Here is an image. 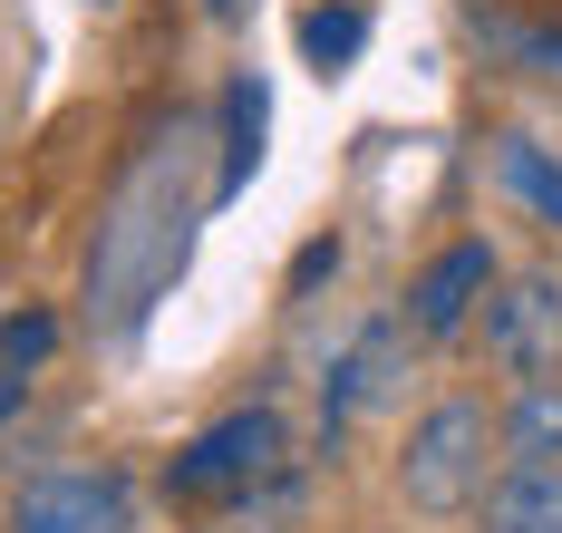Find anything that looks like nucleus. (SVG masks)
Here are the masks:
<instances>
[{
  "label": "nucleus",
  "mask_w": 562,
  "mask_h": 533,
  "mask_svg": "<svg viewBox=\"0 0 562 533\" xmlns=\"http://www.w3.org/2000/svg\"><path fill=\"white\" fill-rule=\"evenodd\" d=\"M262 126H272L262 78H233V98H224V175H214V204L252 184V166H262Z\"/></svg>",
  "instance_id": "9d476101"
},
{
  "label": "nucleus",
  "mask_w": 562,
  "mask_h": 533,
  "mask_svg": "<svg viewBox=\"0 0 562 533\" xmlns=\"http://www.w3.org/2000/svg\"><path fill=\"white\" fill-rule=\"evenodd\" d=\"M136 485L116 466H49L10 495V533H126Z\"/></svg>",
  "instance_id": "20e7f679"
},
{
  "label": "nucleus",
  "mask_w": 562,
  "mask_h": 533,
  "mask_svg": "<svg viewBox=\"0 0 562 533\" xmlns=\"http://www.w3.org/2000/svg\"><path fill=\"white\" fill-rule=\"evenodd\" d=\"M204 20H243V0H204Z\"/></svg>",
  "instance_id": "f3484780"
},
{
  "label": "nucleus",
  "mask_w": 562,
  "mask_h": 533,
  "mask_svg": "<svg viewBox=\"0 0 562 533\" xmlns=\"http://www.w3.org/2000/svg\"><path fill=\"white\" fill-rule=\"evenodd\" d=\"M291 466V427H281V408H233L214 417L184 456H175V504H194V514H214V504H243V495H262V485H281Z\"/></svg>",
  "instance_id": "f03ea898"
},
{
  "label": "nucleus",
  "mask_w": 562,
  "mask_h": 533,
  "mask_svg": "<svg viewBox=\"0 0 562 533\" xmlns=\"http://www.w3.org/2000/svg\"><path fill=\"white\" fill-rule=\"evenodd\" d=\"M475 514L485 533H562V466H505Z\"/></svg>",
  "instance_id": "6e6552de"
},
{
  "label": "nucleus",
  "mask_w": 562,
  "mask_h": 533,
  "mask_svg": "<svg viewBox=\"0 0 562 533\" xmlns=\"http://www.w3.org/2000/svg\"><path fill=\"white\" fill-rule=\"evenodd\" d=\"M505 59H524V68H543V78H562V30H524V20H475Z\"/></svg>",
  "instance_id": "4468645a"
},
{
  "label": "nucleus",
  "mask_w": 562,
  "mask_h": 533,
  "mask_svg": "<svg viewBox=\"0 0 562 533\" xmlns=\"http://www.w3.org/2000/svg\"><path fill=\"white\" fill-rule=\"evenodd\" d=\"M194 126H166L136 166H126V184H116V214L108 234H98V252H88V310L108 320L116 340L156 310V292H166L175 272H184V242H194V214L214 204V194H194Z\"/></svg>",
  "instance_id": "f257e3e1"
},
{
  "label": "nucleus",
  "mask_w": 562,
  "mask_h": 533,
  "mask_svg": "<svg viewBox=\"0 0 562 533\" xmlns=\"http://www.w3.org/2000/svg\"><path fill=\"white\" fill-rule=\"evenodd\" d=\"M330 272H339V234L301 242V262H291V292H311V282H330Z\"/></svg>",
  "instance_id": "dca6fc26"
},
{
  "label": "nucleus",
  "mask_w": 562,
  "mask_h": 533,
  "mask_svg": "<svg viewBox=\"0 0 562 533\" xmlns=\"http://www.w3.org/2000/svg\"><path fill=\"white\" fill-rule=\"evenodd\" d=\"M475 300H495V252L485 242H447L417 282H407V330L417 340H456L475 320Z\"/></svg>",
  "instance_id": "0eeeda50"
},
{
  "label": "nucleus",
  "mask_w": 562,
  "mask_h": 533,
  "mask_svg": "<svg viewBox=\"0 0 562 533\" xmlns=\"http://www.w3.org/2000/svg\"><path fill=\"white\" fill-rule=\"evenodd\" d=\"M505 446V427L475 408V398H437V408L407 427V456H397V485L417 514H465L485 504V456Z\"/></svg>",
  "instance_id": "7ed1b4c3"
},
{
  "label": "nucleus",
  "mask_w": 562,
  "mask_h": 533,
  "mask_svg": "<svg viewBox=\"0 0 562 533\" xmlns=\"http://www.w3.org/2000/svg\"><path fill=\"white\" fill-rule=\"evenodd\" d=\"M359 49H369V10H359V0H321V10L301 20V59L311 68H349Z\"/></svg>",
  "instance_id": "f8f14e48"
},
{
  "label": "nucleus",
  "mask_w": 562,
  "mask_h": 533,
  "mask_svg": "<svg viewBox=\"0 0 562 533\" xmlns=\"http://www.w3.org/2000/svg\"><path fill=\"white\" fill-rule=\"evenodd\" d=\"M291 514H301V475H281V485L243 495V504H214V514H204V533H281Z\"/></svg>",
  "instance_id": "ddd939ff"
},
{
  "label": "nucleus",
  "mask_w": 562,
  "mask_h": 533,
  "mask_svg": "<svg viewBox=\"0 0 562 533\" xmlns=\"http://www.w3.org/2000/svg\"><path fill=\"white\" fill-rule=\"evenodd\" d=\"M49 350H58V320H49V310H10V320H0V368H40Z\"/></svg>",
  "instance_id": "2eb2a0df"
},
{
  "label": "nucleus",
  "mask_w": 562,
  "mask_h": 533,
  "mask_svg": "<svg viewBox=\"0 0 562 533\" xmlns=\"http://www.w3.org/2000/svg\"><path fill=\"white\" fill-rule=\"evenodd\" d=\"M397 378H407V320H369V330H359V340L330 359V378H321V427L339 436L349 417L389 408Z\"/></svg>",
  "instance_id": "423d86ee"
},
{
  "label": "nucleus",
  "mask_w": 562,
  "mask_h": 533,
  "mask_svg": "<svg viewBox=\"0 0 562 533\" xmlns=\"http://www.w3.org/2000/svg\"><path fill=\"white\" fill-rule=\"evenodd\" d=\"M485 350L505 359L514 378L562 368V282L553 272H514V282H495V300H485Z\"/></svg>",
  "instance_id": "39448f33"
},
{
  "label": "nucleus",
  "mask_w": 562,
  "mask_h": 533,
  "mask_svg": "<svg viewBox=\"0 0 562 533\" xmlns=\"http://www.w3.org/2000/svg\"><path fill=\"white\" fill-rule=\"evenodd\" d=\"M495 184H505L524 214H543V224H562V166L533 146V136H495Z\"/></svg>",
  "instance_id": "9b49d317"
},
{
  "label": "nucleus",
  "mask_w": 562,
  "mask_h": 533,
  "mask_svg": "<svg viewBox=\"0 0 562 533\" xmlns=\"http://www.w3.org/2000/svg\"><path fill=\"white\" fill-rule=\"evenodd\" d=\"M495 427H505L514 466H562V378H524Z\"/></svg>",
  "instance_id": "1a4fd4ad"
}]
</instances>
